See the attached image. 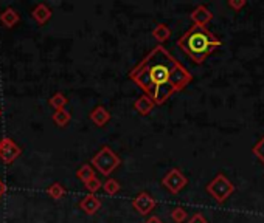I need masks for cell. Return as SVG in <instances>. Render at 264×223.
<instances>
[{"label": "cell", "mask_w": 264, "mask_h": 223, "mask_svg": "<svg viewBox=\"0 0 264 223\" xmlns=\"http://www.w3.org/2000/svg\"><path fill=\"white\" fill-rule=\"evenodd\" d=\"M129 79L134 81L156 106H162L171 95L184 90L193 76L168 50L157 45L130 70Z\"/></svg>", "instance_id": "6da1fadb"}, {"label": "cell", "mask_w": 264, "mask_h": 223, "mask_svg": "<svg viewBox=\"0 0 264 223\" xmlns=\"http://www.w3.org/2000/svg\"><path fill=\"white\" fill-rule=\"evenodd\" d=\"M178 45L196 64H202L217 47H221V40L213 33H210L207 28L193 25L178 40Z\"/></svg>", "instance_id": "7a4b0ae2"}, {"label": "cell", "mask_w": 264, "mask_h": 223, "mask_svg": "<svg viewBox=\"0 0 264 223\" xmlns=\"http://www.w3.org/2000/svg\"><path fill=\"white\" fill-rule=\"evenodd\" d=\"M120 164H121L120 157L109 146H103L92 158V166L101 175H106V177L111 175Z\"/></svg>", "instance_id": "3957f363"}, {"label": "cell", "mask_w": 264, "mask_h": 223, "mask_svg": "<svg viewBox=\"0 0 264 223\" xmlns=\"http://www.w3.org/2000/svg\"><path fill=\"white\" fill-rule=\"evenodd\" d=\"M207 192L217 203H224L235 192V186L224 174H217L213 180L207 185Z\"/></svg>", "instance_id": "277c9868"}, {"label": "cell", "mask_w": 264, "mask_h": 223, "mask_svg": "<svg viewBox=\"0 0 264 223\" xmlns=\"http://www.w3.org/2000/svg\"><path fill=\"white\" fill-rule=\"evenodd\" d=\"M162 185L171 192V194H179L187 185H188V180L187 177L184 175V172L181 169H171L162 180Z\"/></svg>", "instance_id": "5b68a950"}, {"label": "cell", "mask_w": 264, "mask_h": 223, "mask_svg": "<svg viewBox=\"0 0 264 223\" xmlns=\"http://www.w3.org/2000/svg\"><path fill=\"white\" fill-rule=\"evenodd\" d=\"M20 154H22V149L10 137H5L0 140V160H2L5 164L14 163L20 157Z\"/></svg>", "instance_id": "8992f818"}, {"label": "cell", "mask_w": 264, "mask_h": 223, "mask_svg": "<svg viewBox=\"0 0 264 223\" xmlns=\"http://www.w3.org/2000/svg\"><path fill=\"white\" fill-rule=\"evenodd\" d=\"M156 200L148 192H140L134 200H132V208H134L139 214L146 215L156 208Z\"/></svg>", "instance_id": "52a82bcc"}, {"label": "cell", "mask_w": 264, "mask_h": 223, "mask_svg": "<svg viewBox=\"0 0 264 223\" xmlns=\"http://www.w3.org/2000/svg\"><path fill=\"white\" fill-rule=\"evenodd\" d=\"M190 17H191V20L194 22L196 27L205 28V25L210 23L211 19H213V13H211L205 5H199V7H196V8L193 10V13H191Z\"/></svg>", "instance_id": "ba28073f"}, {"label": "cell", "mask_w": 264, "mask_h": 223, "mask_svg": "<svg viewBox=\"0 0 264 223\" xmlns=\"http://www.w3.org/2000/svg\"><path fill=\"white\" fill-rule=\"evenodd\" d=\"M79 208L89 215H94L100 211L101 208V200L95 195V194H89L85 195L81 202H79Z\"/></svg>", "instance_id": "9c48e42d"}, {"label": "cell", "mask_w": 264, "mask_h": 223, "mask_svg": "<svg viewBox=\"0 0 264 223\" xmlns=\"http://www.w3.org/2000/svg\"><path fill=\"white\" fill-rule=\"evenodd\" d=\"M52 10L47 7V5H43V4H39V5H36L34 7V10H33V13H31V16H33V19L39 23V25H43V23H47L50 19H52Z\"/></svg>", "instance_id": "30bf717a"}, {"label": "cell", "mask_w": 264, "mask_h": 223, "mask_svg": "<svg viewBox=\"0 0 264 223\" xmlns=\"http://www.w3.org/2000/svg\"><path fill=\"white\" fill-rule=\"evenodd\" d=\"M91 119H92V122H94L95 126L103 127V126H106L107 121L111 119V113H109L104 107L98 106V107H95V109L91 112Z\"/></svg>", "instance_id": "8fae6325"}, {"label": "cell", "mask_w": 264, "mask_h": 223, "mask_svg": "<svg viewBox=\"0 0 264 223\" xmlns=\"http://www.w3.org/2000/svg\"><path fill=\"white\" fill-rule=\"evenodd\" d=\"M19 20H20V16L13 8H7L2 11V14H0V22H2L7 28H13L14 25L19 23Z\"/></svg>", "instance_id": "7c38bea8"}, {"label": "cell", "mask_w": 264, "mask_h": 223, "mask_svg": "<svg viewBox=\"0 0 264 223\" xmlns=\"http://www.w3.org/2000/svg\"><path fill=\"white\" fill-rule=\"evenodd\" d=\"M154 106H156V104H154V103L146 96V95L140 96V98L134 103V109H136V112H137V113H140L142 116L149 115V113L152 112Z\"/></svg>", "instance_id": "4fadbf2b"}, {"label": "cell", "mask_w": 264, "mask_h": 223, "mask_svg": "<svg viewBox=\"0 0 264 223\" xmlns=\"http://www.w3.org/2000/svg\"><path fill=\"white\" fill-rule=\"evenodd\" d=\"M152 37H154L159 43H163V42H166V40L171 37V30H169L165 23H157L156 28L152 30Z\"/></svg>", "instance_id": "5bb4252c"}, {"label": "cell", "mask_w": 264, "mask_h": 223, "mask_svg": "<svg viewBox=\"0 0 264 223\" xmlns=\"http://www.w3.org/2000/svg\"><path fill=\"white\" fill-rule=\"evenodd\" d=\"M53 121H55V124H56V126H59V127H65V126L72 121V115H70V112H67L65 109H62V110H56V112L53 113Z\"/></svg>", "instance_id": "9a60e30c"}, {"label": "cell", "mask_w": 264, "mask_h": 223, "mask_svg": "<svg viewBox=\"0 0 264 223\" xmlns=\"http://www.w3.org/2000/svg\"><path fill=\"white\" fill-rule=\"evenodd\" d=\"M67 103H69V100H67L65 95L61 93V92L55 93V95L50 98V101H49V104H50L55 110H62V109H65Z\"/></svg>", "instance_id": "2e32d148"}, {"label": "cell", "mask_w": 264, "mask_h": 223, "mask_svg": "<svg viewBox=\"0 0 264 223\" xmlns=\"http://www.w3.org/2000/svg\"><path fill=\"white\" fill-rule=\"evenodd\" d=\"M47 194H49L53 200H61V199L65 195V188H64L61 183L55 182V183H52V186L47 188Z\"/></svg>", "instance_id": "e0dca14e"}, {"label": "cell", "mask_w": 264, "mask_h": 223, "mask_svg": "<svg viewBox=\"0 0 264 223\" xmlns=\"http://www.w3.org/2000/svg\"><path fill=\"white\" fill-rule=\"evenodd\" d=\"M76 177L82 183H85L87 180H91L92 177H95V172H94V167L89 166V164H82L78 170H76Z\"/></svg>", "instance_id": "ac0fdd59"}, {"label": "cell", "mask_w": 264, "mask_h": 223, "mask_svg": "<svg viewBox=\"0 0 264 223\" xmlns=\"http://www.w3.org/2000/svg\"><path fill=\"white\" fill-rule=\"evenodd\" d=\"M103 189H104V192H106V194H109V195H115V194H118V192H120L121 186H120V183H118L117 180H114V178H109V180H106V182H104Z\"/></svg>", "instance_id": "d6986e66"}, {"label": "cell", "mask_w": 264, "mask_h": 223, "mask_svg": "<svg viewBox=\"0 0 264 223\" xmlns=\"http://www.w3.org/2000/svg\"><path fill=\"white\" fill-rule=\"evenodd\" d=\"M187 217H188V214H187V211H185L182 206H175V208L171 211V218H172V221H175V223H184V221L187 220Z\"/></svg>", "instance_id": "ffe728a7"}, {"label": "cell", "mask_w": 264, "mask_h": 223, "mask_svg": "<svg viewBox=\"0 0 264 223\" xmlns=\"http://www.w3.org/2000/svg\"><path fill=\"white\" fill-rule=\"evenodd\" d=\"M84 186H85V189L89 191V194H95L97 191H100L101 189V182L98 180L97 177H92L91 180H87L85 183H84Z\"/></svg>", "instance_id": "44dd1931"}, {"label": "cell", "mask_w": 264, "mask_h": 223, "mask_svg": "<svg viewBox=\"0 0 264 223\" xmlns=\"http://www.w3.org/2000/svg\"><path fill=\"white\" fill-rule=\"evenodd\" d=\"M252 152H253V155L264 164V137L253 146V149H252Z\"/></svg>", "instance_id": "7402d4cb"}, {"label": "cell", "mask_w": 264, "mask_h": 223, "mask_svg": "<svg viewBox=\"0 0 264 223\" xmlns=\"http://www.w3.org/2000/svg\"><path fill=\"white\" fill-rule=\"evenodd\" d=\"M188 223H208V221H207V218H205L201 212H196L194 215L190 217Z\"/></svg>", "instance_id": "603a6c76"}, {"label": "cell", "mask_w": 264, "mask_h": 223, "mask_svg": "<svg viewBox=\"0 0 264 223\" xmlns=\"http://www.w3.org/2000/svg\"><path fill=\"white\" fill-rule=\"evenodd\" d=\"M229 7L238 13L241 8H244V7H246V2H244V0H239V2H236V0H230V2H229Z\"/></svg>", "instance_id": "cb8c5ba5"}, {"label": "cell", "mask_w": 264, "mask_h": 223, "mask_svg": "<svg viewBox=\"0 0 264 223\" xmlns=\"http://www.w3.org/2000/svg\"><path fill=\"white\" fill-rule=\"evenodd\" d=\"M145 223H163V221H162V220H160L157 215H151V217H149V218H148Z\"/></svg>", "instance_id": "d4e9b609"}, {"label": "cell", "mask_w": 264, "mask_h": 223, "mask_svg": "<svg viewBox=\"0 0 264 223\" xmlns=\"http://www.w3.org/2000/svg\"><path fill=\"white\" fill-rule=\"evenodd\" d=\"M5 192H7V186H5V183L2 180H0V197H2Z\"/></svg>", "instance_id": "484cf974"}, {"label": "cell", "mask_w": 264, "mask_h": 223, "mask_svg": "<svg viewBox=\"0 0 264 223\" xmlns=\"http://www.w3.org/2000/svg\"><path fill=\"white\" fill-rule=\"evenodd\" d=\"M0 115H2V112H0Z\"/></svg>", "instance_id": "4316f807"}]
</instances>
